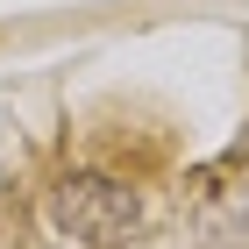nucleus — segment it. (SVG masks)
I'll return each mask as SVG.
<instances>
[{
  "mask_svg": "<svg viewBox=\"0 0 249 249\" xmlns=\"http://www.w3.org/2000/svg\"><path fill=\"white\" fill-rule=\"evenodd\" d=\"M50 213H57V228H71L78 242H121L135 228V192L114 185V178H71V185H57Z\"/></svg>",
  "mask_w": 249,
  "mask_h": 249,
  "instance_id": "1",
  "label": "nucleus"
}]
</instances>
